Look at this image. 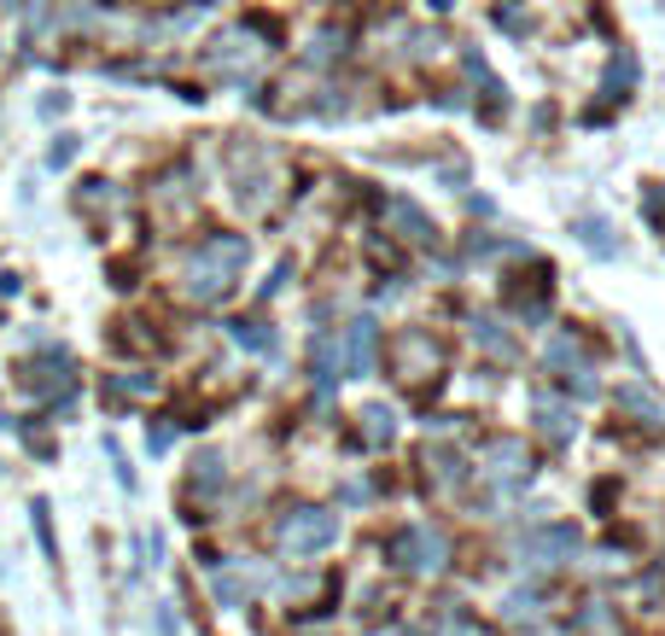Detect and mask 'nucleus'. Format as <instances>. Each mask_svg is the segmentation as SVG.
Returning <instances> with one entry per match:
<instances>
[{
  "mask_svg": "<svg viewBox=\"0 0 665 636\" xmlns=\"http://www.w3.org/2000/svg\"><path fill=\"white\" fill-rule=\"evenodd\" d=\"M245 263H252V240L245 234H211L181 263V298L187 304H222L240 286Z\"/></svg>",
  "mask_w": 665,
  "mask_h": 636,
  "instance_id": "nucleus-1",
  "label": "nucleus"
},
{
  "mask_svg": "<svg viewBox=\"0 0 665 636\" xmlns=\"http://www.w3.org/2000/svg\"><path fill=\"white\" fill-rule=\"evenodd\" d=\"M228 193L240 199V211L268 216L286 193V158L268 152L263 140H234L228 147Z\"/></svg>",
  "mask_w": 665,
  "mask_h": 636,
  "instance_id": "nucleus-2",
  "label": "nucleus"
},
{
  "mask_svg": "<svg viewBox=\"0 0 665 636\" xmlns=\"http://www.w3.org/2000/svg\"><path fill=\"white\" fill-rule=\"evenodd\" d=\"M386 368H391V380H398L409 398L426 403V398H439L444 380H450V344L432 333V327H403V333L391 339Z\"/></svg>",
  "mask_w": 665,
  "mask_h": 636,
  "instance_id": "nucleus-3",
  "label": "nucleus"
},
{
  "mask_svg": "<svg viewBox=\"0 0 665 636\" xmlns=\"http://www.w3.org/2000/svg\"><path fill=\"white\" fill-rule=\"evenodd\" d=\"M268 53H275V24H228L204 47V71H217L234 88H252L268 65Z\"/></svg>",
  "mask_w": 665,
  "mask_h": 636,
  "instance_id": "nucleus-4",
  "label": "nucleus"
},
{
  "mask_svg": "<svg viewBox=\"0 0 665 636\" xmlns=\"http://www.w3.org/2000/svg\"><path fill=\"white\" fill-rule=\"evenodd\" d=\"M268 538H275V549L286 561H316V555H327V549L339 543V515H332L327 502H293L275 520Z\"/></svg>",
  "mask_w": 665,
  "mask_h": 636,
  "instance_id": "nucleus-5",
  "label": "nucleus"
},
{
  "mask_svg": "<svg viewBox=\"0 0 665 636\" xmlns=\"http://www.w3.org/2000/svg\"><path fill=\"white\" fill-rule=\"evenodd\" d=\"M531 474H537V456L519 438H496L479 449V479L490 497H519L531 485Z\"/></svg>",
  "mask_w": 665,
  "mask_h": 636,
  "instance_id": "nucleus-6",
  "label": "nucleus"
},
{
  "mask_svg": "<svg viewBox=\"0 0 665 636\" xmlns=\"http://www.w3.org/2000/svg\"><path fill=\"white\" fill-rule=\"evenodd\" d=\"M543 368L567 380L578 398H595V362H590L584 339H578L572 327H555V333L543 339Z\"/></svg>",
  "mask_w": 665,
  "mask_h": 636,
  "instance_id": "nucleus-7",
  "label": "nucleus"
},
{
  "mask_svg": "<svg viewBox=\"0 0 665 636\" xmlns=\"http://www.w3.org/2000/svg\"><path fill=\"white\" fill-rule=\"evenodd\" d=\"M222 490H228V462H222V449H199L193 462H187V520H204V515H217L222 508Z\"/></svg>",
  "mask_w": 665,
  "mask_h": 636,
  "instance_id": "nucleus-8",
  "label": "nucleus"
},
{
  "mask_svg": "<svg viewBox=\"0 0 665 636\" xmlns=\"http://www.w3.org/2000/svg\"><path fill=\"white\" fill-rule=\"evenodd\" d=\"M321 99H327L321 71H286V76H275V88L263 94V112L268 117H309Z\"/></svg>",
  "mask_w": 665,
  "mask_h": 636,
  "instance_id": "nucleus-9",
  "label": "nucleus"
},
{
  "mask_svg": "<svg viewBox=\"0 0 665 636\" xmlns=\"http://www.w3.org/2000/svg\"><path fill=\"white\" fill-rule=\"evenodd\" d=\"M391 561L403 572H444L450 566V538L432 526H403L398 538H391Z\"/></svg>",
  "mask_w": 665,
  "mask_h": 636,
  "instance_id": "nucleus-10",
  "label": "nucleus"
},
{
  "mask_svg": "<svg viewBox=\"0 0 665 636\" xmlns=\"http://www.w3.org/2000/svg\"><path fill=\"white\" fill-rule=\"evenodd\" d=\"M24 380H30V392H35L41 403H53V409H65V403L82 392V374H76L71 351H48V357H35V362L24 368Z\"/></svg>",
  "mask_w": 665,
  "mask_h": 636,
  "instance_id": "nucleus-11",
  "label": "nucleus"
},
{
  "mask_svg": "<svg viewBox=\"0 0 665 636\" xmlns=\"http://www.w3.org/2000/svg\"><path fill=\"white\" fill-rule=\"evenodd\" d=\"M549 293H555V269H549V263H537V257H526V275H508V286H503V298L526 321L549 316Z\"/></svg>",
  "mask_w": 665,
  "mask_h": 636,
  "instance_id": "nucleus-12",
  "label": "nucleus"
},
{
  "mask_svg": "<svg viewBox=\"0 0 665 636\" xmlns=\"http://www.w3.org/2000/svg\"><path fill=\"white\" fill-rule=\"evenodd\" d=\"M339 351H345V380L373 374V362H380V321H373V316H357V321L345 327Z\"/></svg>",
  "mask_w": 665,
  "mask_h": 636,
  "instance_id": "nucleus-13",
  "label": "nucleus"
},
{
  "mask_svg": "<svg viewBox=\"0 0 665 636\" xmlns=\"http://www.w3.org/2000/svg\"><path fill=\"white\" fill-rule=\"evenodd\" d=\"M578 543H584V538H578V526L555 520V526H543V531H531L519 555H526L531 566H567V561L578 555Z\"/></svg>",
  "mask_w": 665,
  "mask_h": 636,
  "instance_id": "nucleus-14",
  "label": "nucleus"
},
{
  "mask_svg": "<svg viewBox=\"0 0 665 636\" xmlns=\"http://www.w3.org/2000/svg\"><path fill=\"white\" fill-rule=\"evenodd\" d=\"M462 479H467V467L455 462V449H444V444H426L421 449V485H426V497H455Z\"/></svg>",
  "mask_w": 665,
  "mask_h": 636,
  "instance_id": "nucleus-15",
  "label": "nucleus"
},
{
  "mask_svg": "<svg viewBox=\"0 0 665 636\" xmlns=\"http://www.w3.org/2000/svg\"><path fill=\"white\" fill-rule=\"evenodd\" d=\"M386 229L414 240V245H439V229H432L426 211H421V204H409V199H386Z\"/></svg>",
  "mask_w": 665,
  "mask_h": 636,
  "instance_id": "nucleus-16",
  "label": "nucleus"
},
{
  "mask_svg": "<svg viewBox=\"0 0 665 636\" xmlns=\"http://www.w3.org/2000/svg\"><path fill=\"white\" fill-rule=\"evenodd\" d=\"M531 421H537V433H543L549 444H572V433H578V415H572V403H560V398H537Z\"/></svg>",
  "mask_w": 665,
  "mask_h": 636,
  "instance_id": "nucleus-17",
  "label": "nucleus"
},
{
  "mask_svg": "<svg viewBox=\"0 0 665 636\" xmlns=\"http://www.w3.org/2000/svg\"><path fill=\"white\" fill-rule=\"evenodd\" d=\"M631 88H636V59L619 53L613 65H608V82H601V106H619V99H631Z\"/></svg>",
  "mask_w": 665,
  "mask_h": 636,
  "instance_id": "nucleus-18",
  "label": "nucleus"
},
{
  "mask_svg": "<svg viewBox=\"0 0 665 636\" xmlns=\"http://www.w3.org/2000/svg\"><path fill=\"white\" fill-rule=\"evenodd\" d=\"M473 339H479L496 362H514V333L496 316H473Z\"/></svg>",
  "mask_w": 665,
  "mask_h": 636,
  "instance_id": "nucleus-19",
  "label": "nucleus"
},
{
  "mask_svg": "<svg viewBox=\"0 0 665 636\" xmlns=\"http://www.w3.org/2000/svg\"><path fill=\"white\" fill-rule=\"evenodd\" d=\"M362 433L373 449H391V438H398V415H391L386 403H362Z\"/></svg>",
  "mask_w": 665,
  "mask_h": 636,
  "instance_id": "nucleus-20",
  "label": "nucleus"
},
{
  "mask_svg": "<svg viewBox=\"0 0 665 636\" xmlns=\"http://www.w3.org/2000/svg\"><path fill=\"white\" fill-rule=\"evenodd\" d=\"M350 47V30L345 24H321V35H309V65H332Z\"/></svg>",
  "mask_w": 665,
  "mask_h": 636,
  "instance_id": "nucleus-21",
  "label": "nucleus"
},
{
  "mask_svg": "<svg viewBox=\"0 0 665 636\" xmlns=\"http://www.w3.org/2000/svg\"><path fill=\"white\" fill-rule=\"evenodd\" d=\"M619 409H625L631 421H648V426H659V421H665V409H659L648 392H642V385H619Z\"/></svg>",
  "mask_w": 665,
  "mask_h": 636,
  "instance_id": "nucleus-22",
  "label": "nucleus"
},
{
  "mask_svg": "<svg viewBox=\"0 0 665 636\" xmlns=\"http://www.w3.org/2000/svg\"><path fill=\"white\" fill-rule=\"evenodd\" d=\"M30 520H35V543H41V555L59 561V538H53V508H48V497H35V502H30Z\"/></svg>",
  "mask_w": 665,
  "mask_h": 636,
  "instance_id": "nucleus-23",
  "label": "nucleus"
},
{
  "mask_svg": "<svg viewBox=\"0 0 665 636\" xmlns=\"http://www.w3.org/2000/svg\"><path fill=\"white\" fill-rule=\"evenodd\" d=\"M228 333L240 344H252V351H275V327L268 321H228Z\"/></svg>",
  "mask_w": 665,
  "mask_h": 636,
  "instance_id": "nucleus-24",
  "label": "nucleus"
},
{
  "mask_svg": "<svg viewBox=\"0 0 665 636\" xmlns=\"http://www.w3.org/2000/svg\"><path fill=\"white\" fill-rule=\"evenodd\" d=\"M211 596H217V607H240L245 602V579H240V572H217Z\"/></svg>",
  "mask_w": 665,
  "mask_h": 636,
  "instance_id": "nucleus-25",
  "label": "nucleus"
},
{
  "mask_svg": "<svg viewBox=\"0 0 665 636\" xmlns=\"http://www.w3.org/2000/svg\"><path fill=\"white\" fill-rule=\"evenodd\" d=\"M578 234H584L590 245H601V252H619V240L608 234V222H578Z\"/></svg>",
  "mask_w": 665,
  "mask_h": 636,
  "instance_id": "nucleus-26",
  "label": "nucleus"
},
{
  "mask_svg": "<svg viewBox=\"0 0 665 636\" xmlns=\"http://www.w3.org/2000/svg\"><path fill=\"white\" fill-rule=\"evenodd\" d=\"M152 456H163V449H170V421H152Z\"/></svg>",
  "mask_w": 665,
  "mask_h": 636,
  "instance_id": "nucleus-27",
  "label": "nucleus"
},
{
  "mask_svg": "<svg viewBox=\"0 0 665 636\" xmlns=\"http://www.w3.org/2000/svg\"><path fill=\"white\" fill-rule=\"evenodd\" d=\"M71 152H76V140L65 135V140H59V147H53V170H59V163H71Z\"/></svg>",
  "mask_w": 665,
  "mask_h": 636,
  "instance_id": "nucleus-28",
  "label": "nucleus"
}]
</instances>
